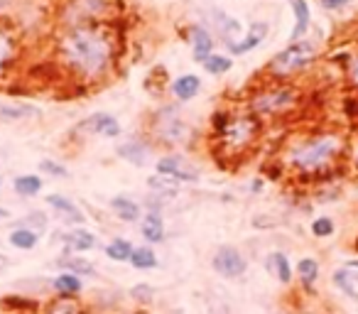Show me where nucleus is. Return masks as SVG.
Wrapping results in <instances>:
<instances>
[{
	"mask_svg": "<svg viewBox=\"0 0 358 314\" xmlns=\"http://www.w3.org/2000/svg\"><path fill=\"white\" fill-rule=\"evenodd\" d=\"M57 55L79 81H101L113 69L115 37L106 27V22L62 27Z\"/></svg>",
	"mask_w": 358,
	"mask_h": 314,
	"instance_id": "obj_1",
	"label": "nucleus"
},
{
	"mask_svg": "<svg viewBox=\"0 0 358 314\" xmlns=\"http://www.w3.org/2000/svg\"><path fill=\"white\" fill-rule=\"evenodd\" d=\"M346 150L341 133H319L297 143L287 152V165L299 175H322Z\"/></svg>",
	"mask_w": 358,
	"mask_h": 314,
	"instance_id": "obj_2",
	"label": "nucleus"
},
{
	"mask_svg": "<svg viewBox=\"0 0 358 314\" xmlns=\"http://www.w3.org/2000/svg\"><path fill=\"white\" fill-rule=\"evenodd\" d=\"M260 118L253 113L243 115H229V113H214V130L219 135L221 145L229 152H243L258 140L260 135Z\"/></svg>",
	"mask_w": 358,
	"mask_h": 314,
	"instance_id": "obj_3",
	"label": "nucleus"
},
{
	"mask_svg": "<svg viewBox=\"0 0 358 314\" xmlns=\"http://www.w3.org/2000/svg\"><path fill=\"white\" fill-rule=\"evenodd\" d=\"M317 57H319V42L304 37V40L289 42L282 52H278V55L268 62L265 71H268L273 79H287V76L307 69Z\"/></svg>",
	"mask_w": 358,
	"mask_h": 314,
	"instance_id": "obj_4",
	"label": "nucleus"
},
{
	"mask_svg": "<svg viewBox=\"0 0 358 314\" xmlns=\"http://www.w3.org/2000/svg\"><path fill=\"white\" fill-rule=\"evenodd\" d=\"M115 0H64L59 10L62 27L101 25L113 15Z\"/></svg>",
	"mask_w": 358,
	"mask_h": 314,
	"instance_id": "obj_5",
	"label": "nucleus"
},
{
	"mask_svg": "<svg viewBox=\"0 0 358 314\" xmlns=\"http://www.w3.org/2000/svg\"><path fill=\"white\" fill-rule=\"evenodd\" d=\"M152 135L155 140L169 145V148H179L187 145L192 138V128L187 120L179 115L177 106H162L152 118Z\"/></svg>",
	"mask_w": 358,
	"mask_h": 314,
	"instance_id": "obj_6",
	"label": "nucleus"
},
{
	"mask_svg": "<svg viewBox=\"0 0 358 314\" xmlns=\"http://www.w3.org/2000/svg\"><path fill=\"white\" fill-rule=\"evenodd\" d=\"M299 101V91L292 86H270L250 99V113L253 115H280L289 110Z\"/></svg>",
	"mask_w": 358,
	"mask_h": 314,
	"instance_id": "obj_7",
	"label": "nucleus"
},
{
	"mask_svg": "<svg viewBox=\"0 0 358 314\" xmlns=\"http://www.w3.org/2000/svg\"><path fill=\"white\" fill-rule=\"evenodd\" d=\"M211 268H214L221 278L236 280V278H241V275H245L248 260H245V255L241 253L236 245H221L214 253V258H211Z\"/></svg>",
	"mask_w": 358,
	"mask_h": 314,
	"instance_id": "obj_8",
	"label": "nucleus"
},
{
	"mask_svg": "<svg viewBox=\"0 0 358 314\" xmlns=\"http://www.w3.org/2000/svg\"><path fill=\"white\" fill-rule=\"evenodd\" d=\"M155 170H157V175L169 177V180L179 182V185L182 182H199V170L182 155H164L157 160Z\"/></svg>",
	"mask_w": 358,
	"mask_h": 314,
	"instance_id": "obj_9",
	"label": "nucleus"
},
{
	"mask_svg": "<svg viewBox=\"0 0 358 314\" xmlns=\"http://www.w3.org/2000/svg\"><path fill=\"white\" fill-rule=\"evenodd\" d=\"M76 133L81 135H101V138H120V123L115 115L110 113H94L89 118H84L76 125Z\"/></svg>",
	"mask_w": 358,
	"mask_h": 314,
	"instance_id": "obj_10",
	"label": "nucleus"
},
{
	"mask_svg": "<svg viewBox=\"0 0 358 314\" xmlns=\"http://www.w3.org/2000/svg\"><path fill=\"white\" fill-rule=\"evenodd\" d=\"M211 17H214V30L219 32L221 42H224L226 47H234L236 42H241V37H243V25H241V20H236V17H231L229 13L219 10V8H214L211 10Z\"/></svg>",
	"mask_w": 358,
	"mask_h": 314,
	"instance_id": "obj_11",
	"label": "nucleus"
},
{
	"mask_svg": "<svg viewBox=\"0 0 358 314\" xmlns=\"http://www.w3.org/2000/svg\"><path fill=\"white\" fill-rule=\"evenodd\" d=\"M115 152H118L120 160L130 162V165H135V167H145L150 162V157H152V148H150V143H145L143 138L125 140V143H120L118 148H115Z\"/></svg>",
	"mask_w": 358,
	"mask_h": 314,
	"instance_id": "obj_12",
	"label": "nucleus"
},
{
	"mask_svg": "<svg viewBox=\"0 0 358 314\" xmlns=\"http://www.w3.org/2000/svg\"><path fill=\"white\" fill-rule=\"evenodd\" d=\"M214 35H211L209 27L204 25H192L189 30V45H192V57H194V62H199V64H204L206 59H209L211 55H214Z\"/></svg>",
	"mask_w": 358,
	"mask_h": 314,
	"instance_id": "obj_13",
	"label": "nucleus"
},
{
	"mask_svg": "<svg viewBox=\"0 0 358 314\" xmlns=\"http://www.w3.org/2000/svg\"><path fill=\"white\" fill-rule=\"evenodd\" d=\"M268 32H270V25L268 22H253V25L248 27V32H245L243 37H241V42H236L234 47H229V52L231 55H236V57H241V55H248V52H253V50H258L260 45L265 42V37H268Z\"/></svg>",
	"mask_w": 358,
	"mask_h": 314,
	"instance_id": "obj_14",
	"label": "nucleus"
},
{
	"mask_svg": "<svg viewBox=\"0 0 358 314\" xmlns=\"http://www.w3.org/2000/svg\"><path fill=\"white\" fill-rule=\"evenodd\" d=\"M47 206H50V209H55L57 214H59V219L64 221V224H69V226H84V221H86L84 211H81L79 206H76L71 199H66V197L50 194V197H47Z\"/></svg>",
	"mask_w": 358,
	"mask_h": 314,
	"instance_id": "obj_15",
	"label": "nucleus"
},
{
	"mask_svg": "<svg viewBox=\"0 0 358 314\" xmlns=\"http://www.w3.org/2000/svg\"><path fill=\"white\" fill-rule=\"evenodd\" d=\"M289 8H292V15H294V27L289 32V42H297L304 40L312 27V10H309V3L307 0H289Z\"/></svg>",
	"mask_w": 358,
	"mask_h": 314,
	"instance_id": "obj_16",
	"label": "nucleus"
},
{
	"mask_svg": "<svg viewBox=\"0 0 358 314\" xmlns=\"http://www.w3.org/2000/svg\"><path fill=\"white\" fill-rule=\"evenodd\" d=\"M169 91H172L174 101H179V104H187V101H192L201 91V79L196 74H182V76H177V79L172 81Z\"/></svg>",
	"mask_w": 358,
	"mask_h": 314,
	"instance_id": "obj_17",
	"label": "nucleus"
},
{
	"mask_svg": "<svg viewBox=\"0 0 358 314\" xmlns=\"http://www.w3.org/2000/svg\"><path fill=\"white\" fill-rule=\"evenodd\" d=\"M62 241L66 243L69 253H86V250L96 248V236L91 234L89 229H84V226H76V229L66 231V234L62 236Z\"/></svg>",
	"mask_w": 358,
	"mask_h": 314,
	"instance_id": "obj_18",
	"label": "nucleus"
},
{
	"mask_svg": "<svg viewBox=\"0 0 358 314\" xmlns=\"http://www.w3.org/2000/svg\"><path fill=\"white\" fill-rule=\"evenodd\" d=\"M140 234H143V238L148 241V245L162 243L164 241L162 214H159V211H148V214H143V219H140Z\"/></svg>",
	"mask_w": 358,
	"mask_h": 314,
	"instance_id": "obj_19",
	"label": "nucleus"
},
{
	"mask_svg": "<svg viewBox=\"0 0 358 314\" xmlns=\"http://www.w3.org/2000/svg\"><path fill=\"white\" fill-rule=\"evenodd\" d=\"M110 211L115 214V219H120L123 224H135L143 219V206L130 197H113L110 199Z\"/></svg>",
	"mask_w": 358,
	"mask_h": 314,
	"instance_id": "obj_20",
	"label": "nucleus"
},
{
	"mask_svg": "<svg viewBox=\"0 0 358 314\" xmlns=\"http://www.w3.org/2000/svg\"><path fill=\"white\" fill-rule=\"evenodd\" d=\"M15 55H17L15 35H13V30L6 25V22L0 20V76L8 71V66L13 64Z\"/></svg>",
	"mask_w": 358,
	"mask_h": 314,
	"instance_id": "obj_21",
	"label": "nucleus"
},
{
	"mask_svg": "<svg viewBox=\"0 0 358 314\" xmlns=\"http://www.w3.org/2000/svg\"><path fill=\"white\" fill-rule=\"evenodd\" d=\"M40 115H42V110L32 104H0V120H6V123L40 118Z\"/></svg>",
	"mask_w": 358,
	"mask_h": 314,
	"instance_id": "obj_22",
	"label": "nucleus"
},
{
	"mask_svg": "<svg viewBox=\"0 0 358 314\" xmlns=\"http://www.w3.org/2000/svg\"><path fill=\"white\" fill-rule=\"evenodd\" d=\"M268 268H270V273H273L275 278H278L282 285H289V283H292L294 268H292V263H289V258L282 253V250H275V253H270Z\"/></svg>",
	"mask_w": 358,
	"mask_h": 314,
	"instance_id": "obj_23",
	"label": "nucleus"
},
{
	"mask_svg": "<svg viewBox=\"0 0 358 314\" xmlns=\"http://www.w3.org/2000/svg\"><path fill=\"white\" fill-rule=\"evenodd\" d=\"M8 241H10V245L17 250H32L40 243V234L32 229H25V226H15V229L10 231V236H8Z\"/></svg>",
	"mask_w": 358,
	"mask_h": 314,
	"instance_id": "obj_24",
	"label": "nucleus"
},
{
	"mask_svg": "<svg viewBox=\"0 0 358 314\" xmlns=\"http://www.w3.org/2000/svg\"><path fill=\"white\" fill-rule=\"evenodd\" d=\"M128 263L133 265L135 270H152V268H157L159 260H157V253H155L152 245L145 243V245H135Z\"/></svg>",
	"mask_w": 358,
	"mask_h": 314,
	"instance_id": "obj_25",
	"label": "nucleus"
},
{
	"mask_svg": "<svg viewBox=\"0 0 358 314\" xmlns=\"http://www.w3.org/2000/svg\"><path fill=\"white\" fill-rule=\"evenodd\" d=\"M148 187L155 197H159V199H172V197H177V192H179V182L169 180V177H162V175L150 177Z\"/></svg>",
	"mask_w": 358,
	"mask_h": 314,
	"instance_id": "obj_26",
	"label": "nucleus"
},
{
	"mask_svg": "<svg viewBox=\"0 0 358 314\" xmlns=\"http://www.w3.org/2000/svg\"><path fill=\"white\" fill-rule=\"evenodd\" d=\"M133 248L135 245L130 243L128 238H113L103 248V253H106V258L113 260V263H128L130 255H133Z\"/></svg>",
	"mask_w": 358,
	"mask_h": 314,
	"instance_id": "obj_27",
	"label": "nucleus"
},
{
	"mask_svg": "<svg viewBox=\"0 0 358 314\" xmlns=\"http://www.w3.org/2000/svg\"><path fill=\"white\" fill-rule=\"evenodd\" d=\"M13 190H15L17 197H25V199H30V197H37L42 192V177H37V175H20V177H15V182H13Z\"/></svg>",
	"mask_w": 358,
	"mask_h": 314,
	"instance_id": "obj_28",
	"label": "nucleus"
},
{
	"mask_svg": "<svg viewBox=\"0 0 358 314\" xmlns=\"http://www.w3.org/2000/svg\"><path fill=\"white\" fill-rule=\"evenodd\" d=\"M52 287H55V292H59V294H76L84 290V283H81V278L74 273H59L55 280H52Z\"/></svg>",
	"mask_w": 358,
	"mask_h": 314,
	"instance_id": "obj_29",
	"label": "nucleus"
},
{
	"mask_svg": "<svg viewBox=\"0 0 358 314\" xmlns=\"http://www.w3.org/2000/svg\"><path fill=\"white\" fill-rule=\"evenodd\" d=\"M59 265L62 268H66V273H74V275H79V278H94L96 275L94 265H91L89 260L79 258V255H66V258H59Z\"/></svg>",
	"mask_w": 358,
	"mask_h": 314,
	"instance_id": "obj_30",
	"label": "nucleus"
},
{
	"mask_svg": "<svg viewBox=\"0 0 358 314\" xmlns=\"http://www.w3.org/2000/svg\"><path fill=\"white\" fill-rule=\"evenodd\" d=\"M201 66H204V71H209L211 76H224L234 69V59H231L229 55H219V52H214V55H211Z\"/></svg>",
	"mask_w": 358,
	"mask_h": 314,
	"instance_id": "obj_31",
	"label": "nucleus"
},
{
	"mask_svg": "<svg viewBox=\"0 0 358 314\" xmlns=\"http://www.w3.org/2000/svg\"><path fill=\"white\" fill-rule=\"evenodd\" d=\"M297 275H299V280H302L304 287H312L319 278V263L314 258H302L297 263Z\"/></svg>",
	"mask_w": 358,
	"mask_h": 314,
	"instance_id": "obj_32",
	"label": "nucleus"
},
{
	"mask_svg": "<svg viewBox=\"0 0 358 314\" xmlns=\"http://www.w3.org/2000/svg\"><path fill=\"white\" fill-rule=\"evenodd\" d=\"M334 283H336V287L341 290L343 294L358 299V290H353V287H356V280H353V270L351 268L336 270V273H334Z\"/></svg>",
	"mask_w": 358,
	"mask_h": 314,
	"instance_id": "obj_33",
	"label": "nucleus"
},
{
	"mask_svg": "<svg viewBox=\"0 0 358 314\" xmlns=\"http://www.w3.org/2000/svg\"><path fill=\"white\" fill-rule=\"evenodd\" d=\"M334 231H336V224L329 216H317L312 221V234L317 238H329V236H334Z\"/></svg>",
	"mask_w": 358,
	"mask_h": 314,
	"instance_id": "obj_34",
	"label": "nucleus"
},
{
	"mask_svg": "<svg viewBox=\"0 0 358 314\" xmlns=\"http://www.w3.org/2000/svg\"><path fill=\"white\" fill-rule=\"evenodd\" d=\"M15 226H25V229H32V231H37V234H42V231L47 229V216L42 214V211H32V214H27L22 221H17Z\"/></svg>",
	"mask_w": 358,
	"mask_h": 314,
	"instance_id": "obj_35",
	"label": "nucleus"
},
{
	"mask_svg": "<svg viewBox=\"0 0 358 314\" xmlns=\"http://www.w3.org/2000/svg\"><path fill=\"white\" fill-rule=\"evenodd\" d=\"M40 170L45 172V175H50V177H69V170H66L62 162L50 160V157H45V160L40 162Z\"/></svg>",
	"mask_w": 358,
	"mask_h": 314,
	"instance_id": "obj_36",
	"label": "nucleus"
},
{
	"mask_svg": "<svg viewBox=\"0 0 358 314\" xmlns=\"http://www.w3.org/2000/svg\"><path fill=\"white\" fill-rule=\"evenodd\" d=\"M130 294H133L135 299H140V302H150V299L155 297V290L143 283V285H135V287L130 290Z\"/></svg>",
	"mask_w": 358,
	"mask_h": 314,
	"instance_id": "obj_37",
	"label": "nucleus"
},
{
	"mask_svg": "<svg viewBox=\"0 0 358 314\" xmlns=\"http://www.w3.org/2000/svg\"><path fill=\"white\" fill-rule=\"evenodd\" d=\"M348 3H351V0H319V6H322L324 10H329V13L343 10V8H346Z\"/></svg>",
	"mask_w": 358,
	"mask_h": 314,
	"instance_id": "obj_38",
	"label": "nucleus"
},
{
	"mask_svg": "<svg viewBox=\"0 0 358 314\" xmlns=\"http://www.w3.org/2000/svg\"><path fill=\"white\" fill-rule=\"evenodd\" d=\"M346 74H348V81H351L353 86H358V55H353L351 59H348Z\"/></svg>",
	"mask_w": 358,
	"mask_h": 314,
	"instance_id": "obj_39",
	"label": "nucleus"
},
{
	"mask_svg": "<svg viewBox=\"0 0 358 314\" xmlns=\"http://www.w3.org/2000/svg\"><path fill=\"white\" fill-rule=\"evenodd\" d=\"M50 314H76V304H71V302H57V304H52Z\"/></svg>",
	"mask_w": 358,
	"mask_h": 314,
	"instance_id": "obj_40",
	"label": "nucleus"
},
{
	"mask_svg": "<svg viewBox=\"0 0 358 314\" xmlns=\"http://www.w3.org/2000/svg\"><path fill=\"white\" fill-rule=\"evenodd\" d=\"M263 190V180H253L250 182V192H260Z\"/></svg>",
	"mask_w": 358,
	"mask_h": 314,
	"instance_id": "obj_41",
	"label": "nucleus"
},
{
	"mask_svg": "<svg viewBox=\"0 0 358 314\" xmlns=\"http://www.w3.org/2000/svg\"><path fill=\"white\" fill-rule=\"evenodd\" d=\"M353 165H356V170H358V140H356V145H353Z\"/></svg>",
	"mask_w": 358,
	"mask_h": 314,
	"instance_id": "obj_42",
	"label": "nucleus"
},
{
	"mask_svg": "<svg viewBox=\"0 0 358 314\" xmlns=\"http://www.w3.org/2000/svg\"><path fill=\"white\" fill-rule=\"evenodd\" d=\"M8 263H10V260H8V258H6V255H3V253H0V270H3V268H6V265H8Z\"/></svg>",
	"mask_w": 358,
	"mask_h": 314,
	"instance_id": "obj_43",
	"label": "nucleus"
},
{
	"mask_svg": "<svg viewBox=\"0 0 358 314\" xmlns=\"http://www.w3.org/2000/svg\"><path fill=\"white\" fill-rule=\"evenodd\" d=\"M0 219H3V221L10 219V211H8V209H0Z\"/></svg>",
	"mask_w": 358,
	"mask_h": 314,
	"instance_id": "obj_44",
	"label": "nucleus"
},
{
	"mask_svg": "<svg viewBox=\"0 0 358 314\" xmlns=\"http://www.w3.org/2000/svg\"><path fill=\"white\" fill-rule=\"evenodd\" d=\"M0 187H3V177H0Z\"/></svg>",
	"mask_w": 358,
	"mask_h": 314,
	"instance_id": "obj_45",
	"label": "nucleus"
}]
</instances>
